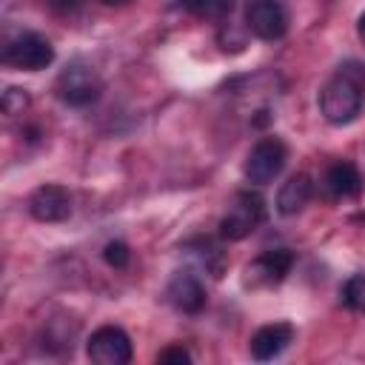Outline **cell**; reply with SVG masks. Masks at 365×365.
I'll return each mask as SVG.
<instances>
[{
    "label": "cell",
    "instance_id": "2",
    "mask_svg": "<svg viewBox=\"0 0 365 365\" xmlns=\"http://www.w3.org/2000/svg\"><path fill=\"white\" fill-rule=\"evenodd\" d=\"M54 91L57 97L71 106V108H86L91 103L100 100L103 94V80L97 74V68H91L83 60H71L54 80Z\"/></svg>",
    "mask_w": 365,
    "mask_h": 365
},
{
    "label": "cell",
    "instance_id": "13",
    "mask_svg": "<svg viewBox=\"0 0 365 365\" xmlns=\"http://www.w3.org/2000/svg\"><path fill=\"white\" fill-rule=\"evenodd\" d=\"M311 194H314V180L308 174H294L282 182V188L277 194V211L291 217V214H297L308 205Z\"/></svg>",
    "mask_w": 365,
    "mask_h": 365
},
{
    "label": "cell",
    "instance_id": "19",
    "mask_svg": "<svg viewBox=\"0 0 365 365\" xmlns=\"http://www.w3.org/2000/svg\"><path fill=\"white\" fill-rule=\"evenodd\" d=\"M157 362H163V365H188L191 362V354H188V348H182V345H171V348H163L160 354H157Z\"/></svg>",
    "mask_w": 365,
    "mask_h": 365
},
{
    "label": "cell",
    "instance_id": "18",
    "mask_svg": "<svg viewBox=\"0 0 365 365\" xmlns=\"http://www.w3.org/2000/svg\"><path fill=\"white\" fill-rule=\"evenodd\" d=\"M103 259H106L111 268H125L128 259H131V251H128V245H125L123 240H111V242H106V248H103Z\"/></svg>",
    "mask_w": 365,
    "mask_h": 365
},
{
    "label": "cell",
    "instance_id": "5",
    "mask_svg": "<svg viewBox=\"0 0 365 365\" xmlns=\"http://www.w3.org/2000/svg\"><path fill=\"white\" fill-rule=\"evenodd\" d=\"M288 160V148L279 137H262L245 157V177L254 185H268L274 177L282 174Z\"/></svg>",
    "mask_w": 365,
    "mask_h": 365
},
{
    "label": "cell",
    "instance_id": "21",
    "mask_svg": "<svg viewBox=\"0 0 365 365\" xmlns=\"http://www.w3.org/2000/svg\"><path fill=\"white\" fill-rule=\"evenodd\" d=\"M359 40H362V43H365V14H362V17H359Z\"/></svg>",
    "mask_w": 365,
    "mask_h": 365
},
{
    "label": "cell",
    "instance_id": "7",
    "mask_svg": "<svg viewBox=\"0 0 365 365\" xmlns=\"http://www.w3.org/2000/svg\"><path fill=\"white\" fill-rule=\"evenodd\" d=\"M245 26L259 40H279L288 31V9L282 0H248Z\"/></svg>",
    "mask_w": 365,
    "mask_h": 365
},
{
    "label": "cell",
    "instance_id": "17",
    "mask_svg": "<svg viewBox=\"0 0 365 365\" xmlns=\"http://www.w3.org/2000/svg\"><path fill=\"white\" fill-rule=\"evenodd\" d=\"M29 91L26 88H17V86H9L6 91H3V111L9 114V117H17V114H23L26 108H29Z\"/></svg>",
    "mask_w": 365,
    "mask_h": 365
},
{
    "label": "cell",
    "instance_id": "14",
    "mask_svg": "<svg viewBox=\"0 0 365 365\" xmlns=\"http://www.w3.org/2000/svg\"><path fill=\"white\" fill-rule=\"evenodd\" d=\"M185 251H188V254H191L208 274H214V277L222 274V268H225V257H222L220 245H214L211 240H197V242L185 245Z\"/></svg>",
    "mask_w": 365,
    "mask_h": 365
},
{
    "label": "cell",
    "instance_id": "4",
    "mask_svg": "<svg viewBox=\"0 0 365 365\" xmlns=\"http://www.w3.org/2000/svg\"><path fill=\"white\" fill-rule=\"evenodd\" d=\"M0 57H3V66H9V68H17V71H40V68L51 66L54 46L40 31H17L14 37L6 40Z\"/></svg>",
    "mask_w": 365,
    "mask_h": 365
},
{
    "label": "cell",
    "instance_id": "16",
    "mask_svg": "<svg viewBox=\"0 0 365 365\" xmlns=\"http://www.w3.org/2000/svg\"><path fill=\"white\" fill-rule=\"evenodd\" d=\"M339 299L345 308L365 314V274H351L339 288Z\"/></svg>",
    "mask_w": 365,
    "mask_h": 365
},
{
    "label": "cell",
    "instance_id": "6",
    "mask_svg": "<svg viewBox=\"0 0 365 365\" xmlns=\"http://www.w3.org/2000/svg\"><path fill=\"white\" fill-rule=\"evenodd\" d=\"M86 354L91 362L97 365H128L131 362V339L123 328L117 325H103L97 328L88 342H86Z\"/></svg>",
    "mask_w": 365,
    "mask_h": 365
},
{
    "label": "cell",
    "instance_id": "3",
    "mask_svg": "<svg viewBox=\"0 0 365 365\" xmlns=\"http://www.w3.org/2000/svg\"><path fill=\"white\" fill-rule=\"evenodd\" d=\"M265 220V200L257 191H237L228 202V211L220 220V237L228 242H240L251 237Z\"/></svg>",
    "mask_w": 365,
    "mask_h": 365
},
{
    "label": "cell",
    "instance_id": "10",
    "mask_svg": "<svg viewBox=\"0 0 365 365\" xmlns=\"http://www.w3.org/2000/svg\"><path fill=\"white\" fill-rule=\"evenodd\" d=\"M165 297L182 314H200L205 308V285L194 271H177L165 285Z\"/></svg>",
    "mask_w": 365,
    "mask_h": 365
},
{
    "label": "cell",
    "instance_id": "11",
    "mask_svg": "<svg viewBox=\"0 0 365 365\" xmlns=\"http://www.w3.org/2000/svg\"><path fill=\"white\" fill-rule=\"evenodd\" d=\"M322 191L328 200H354L362 194V174L354 163H331L322 174Z\"/></svg>",
    "mask_w": 365,
    "mask_h": 365
},
{
    "label": "cell",
    "instance_id": "22",
    "mask_svg": "<svg viewBox=\"0 0 365 365\" xmlns=\"http://www.w3.org/2000/svg\"><path fill=\"white\" fill-rule=\"evenodd\" d=\"M103 3H108V6H120V3H128V0H103Z\"/></svg>",
    "mask_w": 365,
    "mask_h": 365
},
{
    "label": "cell",
    "instance_id": "12",
    "mask_svg": "<svg viewBox=\"0 0 365 365\" xmlns=\"http://www.w3.org/2000/svg\"><path fill=\"white\" fill-rule=\"evenodd\" d=\"M291 342H294V325L291 322H271V325H262L254 331L248 351L254 359L268 362V359L279 356Z\"/></svg>",
    "mask_w": 365,
    "mask_h": 365
},
{
    "label": "cell",
    "instance_id": "15",
    "mask_svg": "<svg viewBox=\"0 0 365 365\" xmlns=\"http://www.w3.org/2000/svg\"><path fill=\"white\" fill-rule=\"evenodd\" d=\"M180 6L200 20H222L231 14L234 0H180Z\"/></svg>",
    "mask_w": 365,
    "mask_h": 365
},
{
    "label": "cell",
    "instance_id": "8",
    "mask_svg": "<svg viewBox=\"0 0 365 365\" xmlns=\"http://www.w3.org/2000/svg\"><path fill=\"white\" fill-rule=\"evenodd\" d=\"M71 211H74V200L66 185L48 182V185L34 188L29 197V214L37 222H63L71 217Z\"/></svg>",
    "mask_w": 365,
    "mask_h": 365
},
{
    "label": "cell",
    "instance_id": "9",
    "mask_svg": "<svg viewBox=\"0 0 365 365\" xmlns=\"http://www.w3.org/2000/svg\"><path fill=\"white\" fill-rule=\"evenodd\" d=\"M294 268V251L288 248H274V251H265L259 254L257 259L248 262L245 268V285L251 288H271V285H279Z\"/></svg>",
    "mask_w": 365,
    "mask_h": 365
},
{
    "label": "cell",
    "instance_id": "20",
    "mask_svg": "<svg viewBox=\"0 0 365 365\" xmlns=\"http://www.w3.org/2000/svg\"><path fill=\"white\" fill-rule=\"evenodd\" d=\"M46 6H48L51 11L68 17V14H77V11L86 6V0H46Z\"/></svg>",
    "mask_w": 365,
    "mask_h": 365
},
{
    "label": "cell",
    "instance_id": "1",
    "mask_svg": "<svg viewBox=\"0 0 365 365\" xmlns=\"http://www.w3.org/2000/svg\"><path fill=\"white\" fill-rule=\"evenodd\" d=\"M365 103V63L345 60L319 88V114L331 125H348L356 120Z\"/></svg>",
    "mask_w": 365,
    "mask_h": 365
}]
</instances>
